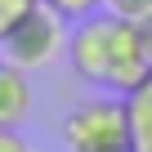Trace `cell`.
<instances>
[{
    "label": "cell",
    "instance_id": "obj_1",
    "mask_svg": "<svg viewBox=\"0 0 152 152\" xmlns=\"http://www.w3.org/2000/svg\"><path fill=\"white\" fill-rule=\"evenodd\" d=\"M63 143H67V152H130L134 130H130L125 99L112 94V99L76 103L63 121Z\"/></svg>",
    "mask_w": 152,
    "mask_h": 152
},
{
    "label": "cell",
    "instance_id": "obj_2",
    "mask_svg": "<svg viewBox=\"0 0 152 152\" xmlns=\"http://www.w3.org/2000/svg\"><path fill=\"white\" fill-rule=\"evenodd\" d=\"M67 54V18H58L49 5L27 9L5 36H0V63H9L18 72L49 67Z\"/></svg>",
    "mask_w": 152,
    "mask_h": 152
},
{
    "label": "cell",
    "instance_id": "obj_3",
    "mask_svg": "<svg viewBox=\"0 0 152 152\" xmlns=\"http://www.w3.org/2000/svg\"><path fill=\"white\" fill-rule=\"evenodd\" d=\"M112 31H116V18H81L76 31H67V63L76 72V81L85 85H103L107 90V58H112Z\"/></svg>",
    "mask_w": 152,
    "mask_h": 152
},
{
    "label": "cell",
    "instance_id": "obj_4",
    "mask_svg": "<svg viewBox=\"0 0 152 152\" xmlns=\"http://www.w3.org/2000/svg\"><path fill=\"white\" fill-rule=\"evenodd\" d=\"M152 76V58L143 49V36L134 23H121L116 18V31H112V58H107V90L130 99L143 81Z\"/></svg>",
    "mask_w": 152,
    "mask_h": 152
},
{
    "label": "cell",
    "instance_id": "obj_5",
    "mask_svg": "<svg viewBox=\"0 0 152 152\" xmlns=\"http://www.w3.org/2000/svg\"><path fill=\"white\" fill-rule=\"evenodd\" d=\"M31 116V81L27 72L0 63V130H18Z\"/></svg>",
    "mask_w": 152,
    "mask_h": 152
},
{
    "label": "cell",
    "instance_id": "obj_6",
    "mask_svg": "<svg viewBox=\"0 0 152 152\" xmlns=\"http://www.w3.org/2000/svg\"><path fill=\"white\" fill-rule=\"evenodd\" d=\"M130 107V130H134V148L139 152H152V76L125 99Z\"/></svg>",
    "mask_w": 152,
    "mask_h": 152
},
{
    "label": "cell",
    "instance_id": "obj_7",
    "mask_svg": "<svg viewBox=\"0 0 152 152\" xmlns=\"http://www.w3.org/2000/svg\"><path fill=\"white\" fill-rule=\"evenodd\" d=\"M103 9L121 23H143L152 14V0H103Z\"/></svg>",
    "mask_w": 152,
    "mask_h": 152
},
{
    "label": "cell",
    "instance_id": "obj_8",
    "mask_svg": "<svg viewBox=\"0 0 152 152\" xmlns=\"http://www.w3.org/2000/svg\"><path fill=\"white\" fill-rule=\"evenodd\" d=\"M40 5H49L58 18H67V23H81V18H90L103 0H40Z\"/></svg>",
    "mask_w": 152,
    "mask_h": 152
},
{
    "label": "cell",
    "instance_id": "obj_9",
    "mask_svg": "<svg viewBox=\"0 0 152 152\" xmlns=\"http://www.w3.org/2000/svg\"><path fill=\"white\" fill-rule=\"evenodd\" d=\"M36 5H40V0H0V36H5L27 9H36Z\"/></svg>",
    "mask_w": 152,
    "mask_h": 152
},
{
    "label": "cell",
    "instance_id": "obj_10",
    "mask_svg": "<svg viewBox=\"0 0 152 152\" xmlns=\"http://www.w3.org/2000/svg\"><path fill=\"white\" fill-rule=\"evenodd\" d=\"M0 152H31V143L18 130H0Z\"/></svg>",
    "mask_w": 152,
    "mask_h": 152
},
{
    "label": "cell",
    "instance_id": "obj_11",
    "mask_svg": "<svg viewBox=\"0 0 152 152\" xmlns=\"http://www.w3.org/2000/svg\"><path fill=\"white\" fill-rule=\"evenodd\" d=\"M139 27V36H143V49H148V58H152V14L143 18V23H134Z\"/></svg>",
    "mask_w": 152,
    "mask_h": 152
}]
</instances>
